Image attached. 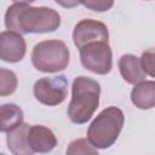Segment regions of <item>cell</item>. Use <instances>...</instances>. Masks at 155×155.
Here are the masks:
<instances>
[{"label":"cell","mask_w":155,"mask_h":155,"mask_svg":"<svg viewBox=\"0 0 155 155\" xmlns=\"http://www.w3.org/2000/svg\"><path fill=\"white\" fill-rule=\"evenodd\" d=\"M59 25L61 16L56 10L45 6L34 7L27 1L13 2L5 13V27L21 35L51 33Z\"/></svg>","instance_id":"obj_1"},{"label":"cell","mask_w":155,"mask_h":155,"mask_svg":"<svg viewBox=\"0 0 155 155\" xmlns=\"http://www.w3.org/2000/svg\"><path fill=\"white\" fill-rule=\"evenodd\" d=\"M101 85L87 76H78L71 86V101L68 105V116L74 124H85L99 105Z\"/></svg>","instance_id":"obj_2"},{"label":"cell","mask_w":155,"mask_h":155,"mask_svg":"<svg viewBox=\"0 0 155 155\" xmlns=\"http://www.w3.org/2000/svg\"><path fill=\"white\" fill-rule=\"evenodd\" d=\"M124 122L125 115L122 110L116 107H108L103 109L88 126L86 139L96 149H107L116 142Z\"/></svg>","instance_id":"obj_3"},{"label":"cell","mask_w":155,"mask_h":155,"mask_svg":"<svg viewBox=\"0 0 155 155\" xmlns=\"http://www.w3.org/2000/svg\"><path fill=\"white\" fill-rule=\"evenodd\" d=\"M69 48L61 40H45L36 44L31 52V63L42 73H58L69 64Z\"/></svg>","instance_id":"obj_4"},{"label":"cell","mask_w":155,"mask_h":155,"mask_svg":"<svg viewBox=\"0 0 155 155\" xmlns=\"http://www.w3.org/2000/svg\"><path fill=\"white\" fill-rule=\"evenodd\" d=\"M80 61L85 69L105 75L113 68V53L109 42H91L80 48Z\"/></svg>","instance_id":"obj_5"},{"label":"cell","mask_w":155,"mask_h":155,"mask_svg":"<svg viewBox=\"0 0 155 155\" xmlns=\"http://www.w3.org/2000/svg\"><path fill=\"white\" fill-rule=\"evenodd\" d=\"M34 97L45 105L54 107L64 102L68 94V80L64 75L39 79L33 88Z\"/></svg>","instance_id":"obj_6"},{"label":"cell","mask_w":155,"mask_h":155,"mask_svg":"<svg viewBox=\"0 0 155 155\" xmlns=\"http://www.w3.org/2000/svg\"><path fill=\"white\" fill-rule=\"evenodd\" d=\"M73 41L79 50L91 42H109V31L103 22L90 18L81 19L74 27Z\"/></svg>","instance_id":"obj_7"},{"label":"cell","mask_w":155,"mask_h":155,"mask_svg":"<svg viewBox=\"0 0 155 155\" xmlns=\"http://www.w3.org/2000/svg\"><path fill=\"white\" fill-rule=\"evenodd\" d=\"M27 44L21 34L5 30L0 33V59L8 63H17L23 59Z\"/></svg>","instance_id":"obj_8"},{"label":"cell","mask_w":155,"mask_h":155,"mask_svg":"<svg viewBox=\"0 0 155 155\" xmlns=\"http://www.w3.org/2000/svg\"><path fill=\"white\" fill-rule=\"evenodd\" d=\"M28 145L34 153H50L57 145V138L54 133L42 125L29 126L28 130Z\"/></svg>","instance_id":"obj_9"},{"label":"cell","mask_w":155,"mask_h":155,"mask_svg":"<svg viewBox=\"0 0 155 155\" xmlns=\"http://www.w3.org/2000/svg\"><path fill=\"white\" fill-rule=\"evenodd\" d=\"M119 70L127 84L137 85L145 81V73L142 69L140 59L134 54H124L119 59Z\"/></svg>","instance_id":"obj_10"},{"label":"cell","mask_w":155,"mask_h":155,"mask_svg":"<svg viewBox=\"0 0 155 155\" xmlns=\"http://www.w3.org/2000/svg\"><path fill=\"white\" fill-rule=\"evenodd\" d=\"M29 126L30 125L22 122L19 126L7 132V136H6L7 148L13 155H34L35 154L28 145L27 136H28Z\"/></svg>","instance_id":"obj_11"},{"label":"cell","mask_w":155,"mask_h":155,"mask_svg":"<svg viewBox=\"0 0 155 155\" xmlns=\"http://www.w3.org/2000/svg\"><path fill=\"white\" fill-rule=\"evenodd\" d=\"M131 101L139 109H151L155 105V82L142 81L131 91Z\"/></svg>","instance_id":"obj_12"},{"label":"cell","mask_w":155,"mask_h":155,"mask_svg":"<svg viewBox=\"0 0 155 155\" xmlns=\"http://www.w3.org/2000/svg\"><path fill=\"white\" fill-rule=\"evenodd\" d=\"M23 121L22 109L13 103L0 105V132H10Z\"/></svg>","instance_id":"obj_13"},{"label":"cell","mask_w":155,"mask_h":155,"mask_svg":"<svg viewBox=\"0 0 155 155\" xmlns=\"http://www.w3.org/2000/svg\"><path fill=\"white\" fill-rule=\"evenodd\" d=\"M18 85L16 74L5 68H0V97H7L12 94Z\"/></svg>","instance_id":"obj_14"},{"label":"cell","mask_w":155,"mask_h":155,"mask_svg":"<svg viewBox=\"0 0 155 155\" xmlns=\"http://www.w3.org/2000/svg\"><path fill=\"white\" fill-rule=\"evenodd\" d=\"M67 155H99V154L98 150L86 138H78L68 145Z\"/></svg>","instance_id":"obj_15"},{"label":"cell","mask_w":155,"mask_h":155,"mask_svg":"<svg viewBox=\"0 0 155 155\" xmlns=\"http://www.w3.org/2000/svg\"><path fill=\"white\" fill-rule=\"evenodd\" d=\"M139 59H140L142 69L145 73V75L148 74L150 76H154V51L153 50L145 51Z\"/></svg>","instance_id":"obj_16"},{"label":"cell","mask_w":155,"mask_h":155,"mask_svg":"<svg viewBox=\"0 0 155 155\" xmlns=\"http://www.w3.org/2000/svg\"><path fill=\"white\" fill-rule=\"evenodd\" d=\"M84 6L93 10V11H98V12H103V11H108L109 8L113 7L114 2L113 1H102V0H91V1H82L81 2Z\"/></svg>","instance_id":"obj_17"}]
</instances>
